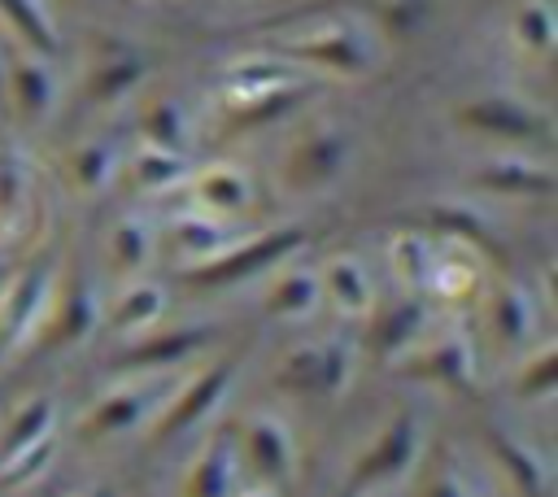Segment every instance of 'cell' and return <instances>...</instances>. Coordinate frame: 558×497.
<instances>
[{"instance_id":"cell-1","label":"cell","mask_w":558,"mask_h":497,"mask_svg":"<svg viewBox=\"0 0 558 497\" xmlns=\"http://www.w3.org/2000/svg\"><path fill=\"white\" fill-rule=\"evenodd\" d=\"M414 449H418V427H414V419H410V414L392 419V423L371 440V449L357 458L353 475L344 480V497H357V493H366V488L392 480V475L414 458Z\"/></svg>"},{"instance_id":"cell-2","label":"cell","mask_w":558,"mask_h":497,"mask_svg":"<svg viewBox=\"0 0 558 497\" xmlns=\"http://www.w3.org/2000/svg\"><path fill=\"white\" fill-rule=\"evenodd\" d=\"M231 379H235V362H214L209 371H201L183 392H174V405L157 419L153 436L166 440V436H179V432H187L192 423H201V419L222 401V392L231 388Z\"/></svg>"},{"instance_id":"cell-3","label":"cell","mask_w":558,"mask_h":497,"mask_svg":"<svg viewBox=\"0 0 558 497\" xmlns=\"http://www.w3.org/2000/svg\"><path fill=\"white\" fill-rule=\"evenodd\" d=\"M292 244H301V231H270V235H257V240H248L244 248H231V253L222 248V253L205 257L201 270H187V283H231V279H240V275H248V270L275 262V257L288 253Z\"/></svg>"},{"instance_id":"cell-4","label":"cell","mask_w":558,"mask_h":497,"mask_svg":"<svg viewBox=\"0 0 558 497\" xmlns=\"http://www.w3.org/2000/svg\"><path fill=\"white\" fill-rule=\"evenodd\" d=\"M344 375H349V353H344V344H314V349L292 353V357L279 366L275 384L288 388V392H336V388L344 384Z\"/></svg>"},{"instance_id":"cell-5","label":"cell","mask_w":558,"mask_h":497,"mask_svg":"<svg viewBox=\"0 0 558 497\" xmlns=\"http://www.w3.org/2000/svg\"><path fill=\"white\" fill-rule=\"evenodd\" d=\"M240 453L253 462L257 475L266 480H288L292 475V436L283 427V419L270 414H253L240 432Z\"/></svg>"},{"instance_id":"cell-6","label":"cell","mask_w":558,"mask_h":497,"mask_svg":"<svg viewBox=\"0 0 558 497\" xmlns=\"http://www.w3.org/2000/svg\"><path fill=\"white\" fill-rule=\"evenodd\" d=\"M235 462H240L235 440L231 436H214L201 449V458L192 462L179 497H231V488H235Z\"/></svg>"},{"instance_id":"cell-7","label":"cell","mask_w":558,"mask_h":497,"mask_svg":"<svg viewBox=\"0 0 558 497\" xmlns=\"http://www.w3.org/2000/svg\"><path fill=\"white\" fill-rule=\"evenodd\" d=\"M48 275L44 270H26L9 292H4V314H0V340L13 344L17 336H26V327L35 323V305L44 296Z\"/></svg>"},{"instance_id":"cell-8","label":"cell","mask_w":558,"mask_h":497,"mask_svg":"<svg viewBox=\"0 0 558 497\" xmlns=\"http://www.w3.org/2000/svg\"><path fill=\"white\" fill-rule=\"evenodd\" d=\"M318 288L331 292L336 305L349 310V314H362V310L371 305L366 270H362V262H353V257H331V262L323 266V275H318Z\"/></svg>"},{"instance_id":"cell-9","label":"cell","mask_w":558,"mask_h":497,"mask_svg":"<svg viewBox=\"0 0 558 497\" xmlns=\"http://www.w3.org/2000/svg\"><path fill=\"white\" fill-rule=\"evenodd\" d=\"M318 296H323L318 275L292 270V275H283V279L266 292V314H275V318H301V314H310V310L318 305Z\"/></svg>"},{"instance_id":"cell-10","label":"cell","mask_w":558,"mask_h":497,"mask_svg":"<svg viewBox=\"0 0 558 497\" xmlns=\"http://www.w3.org/2000/svg\"><path fill=\"white\" fill-rule=\"evenodd\" d=\"M493 449H497V462L506 466V475L514 480V488H519L523 497H545V466L536 462L532 449L514 445V440L501 436V432H493Z\"/></svg>"},{"instance_id":"cell-11","label":"cell","mask_w":558,"mask_h":497,"mask_svg":"<svg viewBox=\"0 0 558 497\" xmlns=\"http://www.w3.org/2000/svg\"><path fill=\"white\" fill-rule=\"evenodd\" d=\"M52 401L48 397H39V401H31L17 419H13V427L4 432V445H0V462H9L13 453H22V449H31V445H39V440H48L52 436Z\"/></svg>"},{"instance_id":"cell-12","label":"cell","mask_w":558,"mask_h":497,"mask_svg":"<svg viewBox=\"0 0 558 497\" xmlns=\"http://www.w3.org/2000/svg\"><path fill=\"white\" fill-rule=\"evenodd\" d=\"M196 196L205 201L209 218H231V214L248 201V179L235 174V170H227V166H218V170H209V174L201 179Z\"/></svg>"},{"instance_id":"cell-13","label":"cell","mask_w":558,"mask_h":497,"mask_svg":"<svg viewBox=\"0 0 558 497\" xmlns=\"http://www.w3.org/2000/svg\"><path fill=\"white\" fill-rule=\"evenodd\" d=\"M135 419H140V397H135V392H113V397H105V401L83 419V432H87V436H105V432L135 427Z\"/></svg>"},{"instance_id":"cell-14","label":"cell","mask_w":558,"mask_h":497,"mask_svg":"<svg viewBox=\"0 0 558 497\" xmlns=\"http://www.w3.org/2000/svg\"><path fill=\"white\" fill-rule=\"evenodd\" d=\"M161 305H166L161 288H153V283L126 288L122 301L113 305V327H144V323H153L161 314Z\"/></svg>"},{"instance_id":"cell-15","label":"cell","mask_w":558,"mask_h":497,"mask_svg":"<svg viewBox=\"0 0 558 497\" xmlns=\"http://www.w3.org/2000/svg\"><path fill=\"white\" fill-rule=\"evenodd\" d=\"M488 314H493V331L506 344H519L523 340V331H527V296L523 292H497Z\"/></svg>"},{"instance_id":"cell-16","label":"cell","mask_w":558,"mask_h":497,"mask_svg":"<svg viewBox=\"0 0 558 497\" xmlns=\"http://www.w3.org/2000/svg\"><path fill=\"white\" fill-rule=\"evenodd\" d=\"M209 336L205 331H174V336H161V340H148V344H135L131 353H126V362L131 366H140V362H170V357H187L196 344H205Z\"/></svg>"},{"instance_id":"cell-17","label":"cell","mask_w":558,"mask_h":497,"mask_svg":"<svg viewBox=\"0 0 558 497\" xmlns=\"http://www.w3.org/2000/svg\"><path fill=\"white\" fill-rule=\"evenodd\" d=\"M327 144L318 140V144H310V148H301L296 153V161H292V179L296 183H323L336 166H340V148H331V153H323Z\"/></svg>"},{"instance_id":"cell-18","label":"cell","mask_w":558,"mask_h":497,"mask_svg":"<svg viewBox=\"0 0 558 497\" xmlns=\"http://www.w3.org/2000/svg\"><path fill=\"white\" fill-rule=\"evenodd\" d=\"M484 187H501V192H549V174L545 170H523V166H493L484 170Z\"/></svg>"},{"instance_id":"cell-19","label":"cell","mask_w":558,"mask_h":497,"mask_svg":"<svg viewBox=\"0 0 558 497\" xmlns=\"http://www.w3.org/2000/svg\"><path fill=\"white\" fill-rule=\"evenodd\" d=\"M174 240L183 244V253H201V257L222 253V240H218V231L209 227V218H183L179 231H174Z\"/></svg>"},{"instance_id":"cell-20","label":"cell","mask_w":558,"mask_h":497,"mask_svg":"<svg viewBox=\"0 0 558 497\" xmlns=\"http://www.w3.org/2000/svg\"><path fill=\"white\" fill-rule=\"evenodd\" d=\"M432 366H436L449 384H471V357H466L462 344H440V349L432 353Z\"/></svg>"},{"instance_id":"cell-21","label":"cell","mask_w":558,"mask_h":497,"mask_svg":"<svg viewBox=\"0 0 558 497\" xmlns=\"http://www.w3.org/2000/svg\"><path fill=\"white\" fill-rule=\"evenodd\" d=\"M392 248H397V253H392L397 279H401L405 288H418V279H423V244H418V240H397Z\"/></svg>"},{"instance_id":"cell-22","label":"cell","mask_w":558,"mask_h":497,"mask_svg":"<svg viewBox=\"0 0 558 497\" xmlns=\"http://www.w3.org/2000/svg\"><path fill=\"white\" fill-rule=\"evenodd\" d=\"M432 288H436L440 296H462L466 288H475V270H471V266H453V262H440V266L432 270Z\"/></svg>"},{"instance_id":"cell-23","label":"cell","mask_w":558,"mask_h":497,"mask_svg":"<svg viewBox=\"0 0 558 497\" xmlns=\"http://www.w3.org/2000/svg\"><path fill=\"white\" fill-rule=\"evenodd\" d=\"M549 384H554V353H536L532 366H523V375H519V392H527V397H545Z\"/></svg>"},{"instance_id":"cell-24","label":"cell","mask_w":558,"mask_h":497,"mask_svg":"<svg viewBox=\"0 0 558 497\" xmlns=\"http://www.w3.org/2000/svg\"><path fill=\"white\" fill-rule=\"evenodd\" d=\"M174 170H179V161H174V153H170V148H148V153H144V161H140V183L157 187V183H166Z\"/></svg>"},{"instance_id":"cell-25","label":"cell","mask_w":558,"mask_h":497,"mask_svg":"<svg viewBox=\"0 0 558 497\" xmlns=\"http://www.w3.org/2000/svg\"><path fill=\"white\" fill-rule=\"evenodd\" d=\"M418 497H466V484L449 471V466H432L427 480H423V493Z\"/></svg>"},{"instance_id":"cell-26","label":"cell","mask_w":558,"mask_h":497,"mask_svg":"<svg viewBox=\"0 0 558 497\" xmlns=\"http://www.w3.org/2000/svg\"><path fill=\"white\" fill-rule=\"evenodd\" d=\"M144 248H148V235H144L140 227H122V231L113 235V253H118V266H135V262L144 257Z\"/></svg>"},{"instance_id":"cell-27","label":"cell","mask_w":558,"mask_h":497,"mask_svg":"<svg viewBox=\"0 0 558 497\" xmlns=\"http://www.w3.org/2000/svg\"><path fill=\"white\" fill-rule=\"evenodd\" d=\"M4 9H9V17L26 31V35H35L39 44H48V26H44V17H39V9H31L26 0H0Z\"/></svg>"},{"instance_id":"cell-28","label":"cell","mask_w":558,"mask_h":497,"mask_svg":"<svg viewBox=\"0 0 558 497\" xmlns=\"http://www.w3.org/2000/svg\"><path fill=\"white\" fill-rule=\"evenodd\" d=\"M244 497H275V493H266V488H257V493H244Z\"/></svg>"},{"instance_id":"cell-29","label":"cell","mask_w":558,"mask_h":497,"mask_svg":"<svg viewBox=\"0 0 558 497\" xmlns=\"http://www.w3.org/2000/svg\"><path fill=\"white\" fill-rule=\"evenodd\" d=\"M87 497H113V493H87Z\"/></svg>"}]
</instances>
